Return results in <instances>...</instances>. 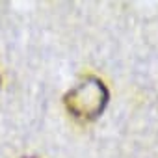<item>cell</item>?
<instances>
[{
	"mask_svg": "<svg viewBox=\"0 0 158 158\" xmlns=\"http://www.w3.org/2000/svg\"><path fill=\"white\" fill-rule=\"evenodd\" d=\"M108 101H110V91L106 84L93 74L84 76L63 97V104L67 112L80 121L97 119L104 112Z\"/></svg>",
	"mask_w": 158,
	"mask_h": 158,
	"instance_id": "cell-1",
	"label": "cell"
}]
</instances>
